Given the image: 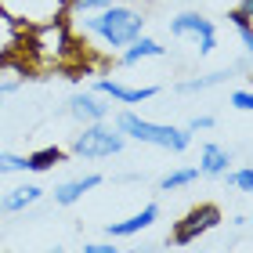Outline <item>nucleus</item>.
<instances>
[{
  "mask_svg": "<svg viewBox=\"0 0 253 253\" xmlns=\"http://www.w3.org/2000/svg\"><path fill=\"white\" fill-rule=\"evenodd\" d=\"M18 47L40 69H65L80 62V54H84L69 18H47V22H37V26H26L18 33Z\"/></svg>",
  "mask_w": 253,
  "mask_h": 253,
  "instance_id": "1",
  "label": "nucleus"
},
{
  "mask_svg": "<svg viewBox=\"0 0 253 253\" xmlns=\"http://www.w3.org/2000/svg\"><path fill=\"white\" fill-rule=\"evenodd\" d=\"M76 26L87 33V37H94L98 43H105L109 51H123L130 40H137L145 33V15L130 4H112L105 11H94V15H84L76 18Z\"/></svg>",
  "mask_w": 253,
  "mask_h": 253,
  "instance_id": "2",
  "label": "nucleus"
},
{
  "mask_svg": "<svg viewBox=\"0 0 253 253\" xmlns=\"http://www.w3.org/2000/svg\"><path fill=\"white\" fill-rule=\"evenodd\" d=\"M112 126H116L126 141H137V145L167 148V152H188V148H192V130H188V126L152 123V120H141V116L130 112V109H123Z\"/></svg>",
  "mask_w": 253,
  "mask_h": 253,
  "instance_id": "3",
  "label": "nucleus"
},
{
  "mask_svg": "<svg viewBox=\"0 0 253 253\" xmlns=\"http://www.w3.org/2000/svg\"><path fill=\"white\" fill-rule=\"evenodd\" d=\"M123 145H126V137L109 120H101V123H84V130L73 137L69 152L76 159H109V156H120Z\"/></svg>",
  "mask_w": 253,
  "mask_h": 253,
  "instance_id": "4",
  "label": "nucleus"
},
{
  "mask_svg": "<svg viewBox=\"0 0 253 253\" xmlns=\"http://www.w3.org/2000/svg\"><path fill=\"white\" fill-rule=\"evenodd\" d=\"M0 11H4L7 22L26 29V26H37V22H47V18H65L69 0H0Z\"/></svg>",
  "mask_w": 253,
  "mask_h": 253,
  "instance_id": "5",
  "label": "nucleus"
},
{
  "mask_svg": "<svg viewBox=\"0 0 253 253\" xmlns=\"http://www.w3.org/2000/svg\"><path fill=\"white\" fill-rule=\"evenodd\" d=\"M170 37L195 40L199 54H213V47H217V26L206 15H199V11H181V15L170 18Z\"/></svg>",
  "mask_w": 253,
  "mask_h": 253,
  "instance_id": "6",
  "label": "nucleus"
},
{
  "mask_svg": "<svg viewBox=\"0 0 253 253\" xmlns=\"http://www.w3.org/2000/svg\"><path fill=\"white\" fill-rule=\"evenodd\" d=\"M217 224H221V210H217L213 203H199V206H192V210L174 224L170 239H174V246H192L199 235L213 232Z\"/></svg>",
  "mask_w": 253,
  "mask_h": 253,
  "instance_id": "7",
  "label": "nucleus"
},
{
  "mask_svg": "<svg viewBox=\"0 0 253 253\" xmlns=\"http://www.w3.org/2000/svg\"><path fill=\"white\" fill-rule=\"evenodd\" d=\"M90 90L101 94V98H109V101H120V105H141V101H152L159 94L156 84H148V87H126L123 80H109V76H98Z\"/></svg>",
  "mask_w": 253,
  "mask_h": 253,
  "instance_id": "8",
  "label": "nucleus"
},
{
  "mask_svg": "<svg viewBox=\"0 0 253 253\" xmlns=\"http://www.w3.org/2000/svg\"><path fill=\"white\" fill-rule=\"evenodd\" d=\"M65 109H69V116L76 123H101V120H109V112H112L109 98L94 94V90H76Z\"/></svg>",
  "mask_w": 253,
  "mask_h": 253,
  "instance_id": "9",
  "label": "nucleus"
},
{
  "mask_svg": "<svg viewBox=\"0 0 253 253\" xmlns=\"http://www.w3.org/2000/svg\"><path fill=\"white\" fill-rule=\"evenodd\" d=\"M156 221H159V206L148 203V206H141L137 213H130L126 221H109V224H105V235H109V239H130V235H137V232H145V228H152Z\"/></svg>",
  "mask_w": 253,
  "mask_h": 253,
  "instance_id": "10",
  "label": "nucleus"
},
{
  "mask_svg": "<svg viewBox=\"0 0 253 253\" xmlns=\"http://www.w3.org/2000/svg\"><path fill=\"white\" fill-rule=\"evenodd\" d=\"M195 170H199V177H224L228 170H232V152H228L224 145H217V141H206L199 148Z\"/></svg>",
  "mask_w": 253,
  "mask_h": 253,
  "instance_id": "11",
  "label": "nucleus"
},
{
  "mask_svg": "<svg viewBox=\"0 0 253 253\" xmlns=\"http://www.w3.org/2000/svg\"><path fill=\"white\" fill-rule=\"evenodd\" d=\"M101 174H84V177H69V181H62L58 188H54L51 195H54V203L58 206H73V203H80L87 192H94L98 185H101Z\"/></svg>",
  "mask_w": 253,
  "mask_h": 253,
  "instance_id": "12",
  "label": "nucleus"
},
{
  "mask_svg": "<svg viewBox=\"0 0 253 253\" xmlns=\"http://www.w3.org/2000/svg\"><path fill=\"white\" fill-rule=\"evenodd\" d=\"M43 199V188L40 185H15L0 195V213H26L29 206H37Z\"/></svg>",
  "mask_w": 253,
  "mask_h": 253,
  "instance_id": "13",
  "label": "nucleus"
},
{
  "mask_svg": "<svg viewBox=\"0 0 253 253\" xmlns=\"http://www.w3.org/2000/svg\"><path fill=\"white\" fill-rule=\"evenodd\" d=\"M163 54H167L163 43L141 33L137 40H130V43L120 51V65H137V62H145V58H163Z\"/></svg>",
  "mask_w": 253,
  "mask_h": 253,
  "instance_id": "14",
  "label": "nucleus"
},
{
  "mask_svg": "<svg viewBox=\"0 0 253 253\" xmlns=\"http://www.w3.org/2000/svg\"><path fill=\"white\" fill-rule=\"evenodd\" d=\"M58 163H65V148H58V145H43V148H37V152L26 156V170L29 174H47V170H54Z\"/></svg>",
  "mask_w": 253,
  "mask_h": 253,
  "instance_id": "15",
  "label": "nucleus"
},
{
  "mask_svg": "<svg viewBox=\"0 0 253 253\" xmlns=\"http://www.w3.org/2000/svg\"><path fill=\"white\" fill-rule=\"evenodd\" d=\"M224 80H232L228 69H217V73H206V76H195V80H185V84H177L181 94H199V90H210V87H221Z\"/></svg>",
  "mask_w": 253,
  "mask_h": 253,
  "instance_id": "16",
  "label": "nucleus"
},
{
  "mask_svg": "<svg viewBox=\"0 0 253 253\" xmlns=\"http://www.w3.org/2000/svg\"><path fill=\"white\" fill-rule=\"evenodd\" d=\"M199 181V170L195 167H177V170H170V174L159 177V192H177V188H188Z\"/></svg>",
  "mask_w": 253,
  "mask_h": 253,
  "instance_id": "17",
  "label": "nucleus"
},
{
  "mask_svg": "<svg viewBox=\"0 0 253 253\" xmlns=\"http://www.w3.org/2000/svg\"><path fill=\"white\" fill-rule=\"evenodd\" d=\"M224 185L235 188V192H253V170L250 167H235L224 174Z\"/></svg>",
  "mask_w": 253,
  "mask_h": 253,
  "instance_id": "18",
  "label": "nucleus"
},
{
  "mask_svg": "<svg viewBox=\"0 0 253 253\" xmlns=\"http://www.w3.org/2000/svg\"><path fill=\"white\" fill-rule=\"evenodd\" d=\"M250 18L246 11H232V26L239 29V40H243V51H253V26H250Z\"/></svg>",
  "mask_w": 253,
  "mask_h": 253,
  "instance_id": "19",
  "label": "nucleus"
},
{
  "mask_svg": "<svg viewBox=\"0 0 253 253\" xmlns=\"http://www.w3.org/2000/svg\"><path fill=\"white\" fill-rule=\"evenodd\" d=\"M112 4H120V0H69V15H94Z\"/></svg>",
  "mask_w": 253,
  "mask_h": 253,
  "instance_id": "20",
  "label": "nucleus"
},
{
  "mask_svg": "<svg viewBox=\"0 0 253 253\" xmlns=\"http://www.w3.org/2000/svg\"><path fill=\"white\" fill-rule=\"evenodd\" d=\"M7 174H26V156L0 152V177H7Z\"/></svg>",
  "mask_w": 253,
  "mask_h": 253,
  "instance_id": "21",
  "label": "nucleus"
},
{
  "mask_svg": "<svg viewBox=\"0 0 253 253\" xmlns=\"http://www.w3.org/2000/svg\"><path fill=\"white\" fill-rule=\"evenodd\" d=\"M228 105H232L235 112H250V109H253V94H250L246 87H239V90L228 94Z\"/></svg>",
  "mask_w": 253,
  "mask_h": 253,
  "instance_id": "22",
  "label": "nucleus"
},
{
  "mask_svg": "<svg viewBox=\"0 0 253 253\" xmlns=\"http://www.w3.org/2000/svg\"><path fill=\"white\" fill-rule=\"evenodd\" d=\"M213 123H217L213 116H192V120H188V130H192V134H199V130H213Z\"/></svg>",
  "mask_w": 253,
  "mask_h": 253,
  "instance_id": "23",
  "label": "nucleus"
},
{
  "mask_svg": "<svg viewBox=\"0 0 253 253\" xmlns=\"http://www.w3.org/2000/svg\"><path fill=\"white\" fill-rule=\"evenodd\" d=\"M84 253H120V246H116V239H109V243H87Z\"/></svg>",
  "mask_w": 253,
  "mask_h": 253,
  "instance_id": "24",
  "label": "nucleus"
},
{
  "mask_svg": "<svg viewBox=\"0 0 253 253\" xmlns=\"http://www.w3.org/2000/svg\"><path fill=\"white\" fill-rule=\"evenodd\" d=\"M18 87H22V80H0V101H7Z\"/></svg>",
  "mask_w": 253,
  "mask_h": 253,
  "instance_id": "25",
  "label": "nucleus"
},
{
  "mask_svg": "<svg viewBox=\"0 0 253 253\" xmlns=\"http://www.w3.org/2000/svg\"><path fill=\"white\" fill-rule=\"evenodd\" d=\"M239 11H246V15H253V0H243V4H239Z\"/></svg>",
  "mask_w": 253,
  "mask_h": 253,
  "instance_id": "26",
  "label": "nucleus"
},
{
  "mask_svg": "<svg viewBox=\"0 0 253 253\" xmlns=\"http://www.w3.org/2000/svg\"><path fill=\"white\" fill-rule=\"evenodd\" d=\"M47 253H65V250H47Z\"/></svg>",
  "mask_w": 253,
  "mask_h": 253,
  "instance_id": "27",
  "label": "nucleus"
},
{
  "mask_svg": "<svg viewBox=\"0 0 253 253\" xmlns=\"http://www.w3.org/2000/svg\"><path fill=\"white\" fill-rule=\"evenodd\" d=\"M0 26H7V22H0ZM15 29H18V26H15Z\"/></svg>",
  "mask_w": 253,
  "mask_h": 253,
  "instance_id": "28",
  "label": "nucleus"
}]
</instances>
